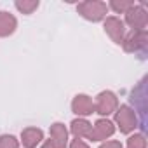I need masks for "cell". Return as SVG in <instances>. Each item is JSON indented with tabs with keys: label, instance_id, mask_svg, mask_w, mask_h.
Returning <instances> with one entry per match:
<instances>
[{
	"label": "cell",
	"instance_id": "8992f818",
	"mask_svg": "<svg viewBox=\"0 0 148 148\" xmlns=\"http://www.w3.org/2000/svg\"><path fill=\"white\" fill-rule=\"evenodd\" d=\"M40 141H42V131L40 129L30 127V129L23 131V145L26 148H35Z\"/></svg>",
	"mask_w": 148,
	"mask_h": 148
},
{
	"label": "cell",
	"instance_id": "ba28073f",
	"mask_svg": "<svg viewBox=\"0 0 148 148\" xmlns=\"http://www.w3.org/2000/svg\"><path fill=\"white\" fill-rule=\"evenodd\" d=\"M71 131H73V134L80 139L82 136H89V132H91V124L86 122V120H73V122H71Z\"/></svg>",
	"mask_w": 148,
	"mask_h": 148
},
{
	"label": "cell",
	"instance_id": "7a4b0ae2",
	"mask_svg": "<svg viewBox=\"0 0 148 148\" xmlns=\"http://www.w3.org/2000/svg\"><path fill=\"white\" fill-rule=\"evenodd\" d=\"M113 134V124L110 120H98L94 127H91V132L87 138H91L92 141H101L106 139L108 136Z\"/></svg>",
	"mask_w": 148,
	"mask_h": 148
},
{
	"label": "cell",
	"instance_id": "7c38bea8",
	"mask_svg": "<svg viewBox=\"0 0 148 148\" xmlns=\"http://www.w3.org/2000/svg\"><path fill=\"white\" fill-rule=\"evenodd\" d=\"M71 148H89V146H87V145H86L82 139H79V138H77L75 141L71 143Z\"/></svg>",
	"mask_w": 148,
	"mask_h": 148
},
{
	"label": "cell",
	"instance_id": "5b68a950",
	"mask_svg": "<svg viewBox=\"0 0 148 148\" xmlns=\"http://www.w3.org/2000/svg\"><path fill=\"white\" fill-rule=\"evenodd\" d=\"M51 136H52V145L54 148H66V139H68V132L64 129L63 124H54L51 127Z\"/></svg>",
	"mask_w": 148,
	"mask_h": 148
},
{
	"label": "cell",
	"instance_id": "277c9868",
	"mask_svg": "<svg viewBox=\"0 0 148 148\" xmlns=\"http://www.w3.org/2000/svg\"><path fill=\"white\" fill-rule=\"evenodd\" d=\"M71 108H73V112H75L77 115H89V113H92L94 105H92V99H91L89 96L79 94L75 99H73Z\"/></svg>",
	"mask_w": 148,
	"mask_h": 148
},
{
	"label": "cell",
	"instance_id": "30bf717a",
	"mask_svg": "<svg viewBox=\"0 0 148 148\" xmlns=\"http://www.w3.org/2000/svg\"><path fill=\"white\" fill-rule=\"evenodd\" d=\"M146 143H145V138L143 136H131L129 138V143H127V148H145Z\"/></svg>",
	"mask_w": 148,
	"mask_h": 148
},
{
	"label": "cell",
	"instance_id": "6da1fadb",
	"mask_svg": "<svg viewBox=\"0 0 148 148\" xmlns=\"http://www.w3.org/2000/svg\"><path fill=\"white\" fill-rule=\"evenodd\" d=\"M117 122H119V127L122 132H129L136 127V117H134V112L129 108V106H122L119 112H117Z\"/></svg>",
	"mask_w": 148,
	"mask_h": 148
},
{
	"label": "cell",
	"instance_id": "3957f363",
	"mask_svg": "<svg viewBox=\"0 0 148 148\" xmlns=\"http://www.w3.org/2000/svg\"><path fill=\"white\" fill-rule=\"evenodd\" d=\"M115 108H117V98H115V94H112V92H101L98 96V99H96V110H98V113L108 115Z\"/></svg>",
	"mask_w": 148,
	"mask_h": 148
},
{
	"label": "cell",
	"instance_id": "8fae6325",
	"mask_svg": "<svg viewBox=\"0 0 148 148\" xmlns=\"http://www.w3.org/2000/svg\"><path fill=\"white\" fill-rule=\"evenodd\" d=\"M0 148H18V141L14 136H2L0 138Z\"/></svg>",
	"mask_w": 148,
	"mask_h": 148
},
{
	"label": "cell",
	"instance_id": "9c48e42d",
	"mask_svg": "<svg viewBox=\"0 0 148 148\" xmlns=\"http://www.w3.org/2000/svg\"><path fill=\"white\" fill-rule=\"evenodd\" d=\"M106 30L110 32V35L117 40V42H120V38H122V23L120 21H117V19H108V23H106Z\"/></svg>",
	"mask_w": 148,
	"mask_h": 148
},
{
	"label": "cell",
	"instance_id": "52a82bcc",
	"mask_svg": "<svg viewBox=\"0 0 148 148\" xmlns=\"http://www.w3.org/2000/svg\"><path fill=\"white\" fill-rule=\"evenodd\" d=\"M14 26H16V21L12 16H9L7 12H0V35L4 37V35L12 33Z\"/></svg>",
	"mask_w": 148,
	"mask_h": 148
},
{
	"label": "cell",
	"instance_id": "4fadbf2b",
	"mask_svg": "<svg viewBox=\"0 0 148 148\" xmlns=\"http://www.w3.org/2000/svg\"><path fill=\"white\" fill-rule=\"evenodd\" d=\"M101 148H122V145H120L119 141H108V143H105Z\"/></svg>",
	"mask_w": 148,
	"mask_h": 148
},
{
	"label": "cell",
	"instance_id": "5bb4252c",
	"mask_svg": "<svg viewBox=\"0 0 148 148\" xmlns=\"http://www.w3.org/2000/svg\"><path fill=\"white\" fill-rule=\"evenodd\" d=\"M42 148H54V145H52V141H47V143H45Z\"/></svg>",
	"mask_w": 148,
	"mask_h": 148
}]
</instances>
